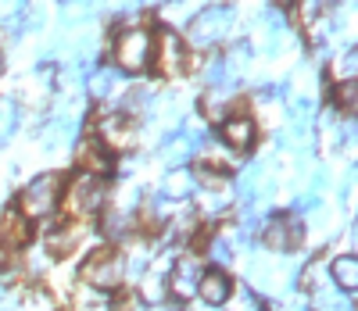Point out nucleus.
I'll return each instance as SVG.
<instances>
[{"label": "nucleus", "instance_id": "f257e3e1", "mask_svg": "<svg viewBox=\"0 0 358 311\" xmlns=\"http://www.w3.org/2000/svg\"><path fill=\"white\" fill-rule=\"evenodd\" d=\"M62 208L69 219L83 222V219H94L108 208V182L104 175H94V172H76L65 190H62Z\"/></svg>", "mask_w": 358, "mask_h": 311}, {"label": "nucleus", "instance_id": "f03ea898", "mask_svg": "<svg viewBox=\"0 0 358 311\" xmlns=\"http://www.w3.org/2000/svg\"><path fill=\"white\" fill-rule=\"evenodd\" d=\"M111 57L118 72L140 75L155 65V33L147 25H126L111 40Z\"/></svg>", "mask_w": 358, "mask_h": 311}, {"label": "nucleus", "instance_id": "7ed1b4c3", "mask_svg": "<svg viewBox=\"0 0 358 311\" xmlns=\"http://www.w3.org/2000/svg\"><path fill=\"white\" fill-rule=\"evenodd\" d=\"M62 190H65V175L62 172H40L33 175L22 194H18V215L25 222H40L62 208Z\"/></svg>", "mask_w": 358, "mask_h": 311}, {"label": "nucleus", "instance_id": "20e7f679", "mask_svg": "<svg viewBox=\"0 0 358 311\" xmlns=\"http://www.w3.org/2000/svg\"><path fill=\"white\" fill-rule=\"evenodd\" d=\"M233 25H236V11L226 8V4H212V8H204L201 15L190 18L187 40L194 47H215V43H222L233 33Z\"/></svg>", "mask_w": 358, "mask_h": 311}, {"label": "nucleus", "instance_id": "39448f33", "mask_svg": "<svg viewBox=\"0 0 358 311\" xmlns=\"http://www.w3.org/2000/svg\"><path fill=\"white\" fill-rule=\"evenodd\" d=\"M79 275H83L86 287L115 294L118 287H122V279H126V258L115 254V251H97V254H90L83 261V272Z\"/></svg>", "mask_w": 358, "mask_h": 311}, {"label": "nucleus", "instance_id": "423d86ee", "mask_svg": "<svg viewBox=\"0 0 358 311\" xmlns=\"http://www.w3.org/2000/svg\"><path fill=\"white\" fill-rule=\"evenodd\" d=\"M133 136H136V129H133V118H129L126 111H111V115H104V118L97 122V140H101L108 150L129 147Z\"/></svg>", "mask_w": 358, "mask_h": 311}, {"label": "nucleus", "instance_id": "0eeeda50", "mask_svg": "<svg viewBox=\"0 0 358 311\" xmlns=\"http://www.w3.org/2000/svg\"><path fill=\"white\" fill-rule=\"evenodd\" d=\"M155 65H158L165 75L183 72V65H187V47H183V40H179L176 33L155 36Z\"/></svg>", "mask_w": 358, "mask_h": 311}, {"label": "nucleus", "instance_id": "6e6552de", "mask_svg": "<svg viewBox=\"0 0 358 311\" xmlns=\"http://www.w3.org/2000/svg\"><path fill=\"white\" fill-rule=\"evenodd\" d=\"M258 136V126H255V118L244 115V111H229L226 122H222V143L233 147V150H248Z\"/></svg>", "mask_w": 358, "mask_h": 311}, {"label": "nucleus", "instance_id": "1a4fd4ad", "mask_svg": "<svg viewBox=\"0 0 358 311\" xmlns=\"http://www.w3.org/2000/svg\"><path fill=\"white\" fill-rule=\"evenodd\" d=\"M201 275H204V268H201L197 258H179V265L169 275V287H172V294L179 301H190L197 294V287H201Z\"/></svg>", "mask_w": 358, "mask_h": 311}, {"label": "nucleus", "instance_id": "9d476101", "mask_svg": "<svg viewBox=\"0 0 358 311\" xmlns=\"http://www.w3.org/2000/svg\"><path fill=\"white\" fill-rule=\"evenodd\" d=\"M115 168V154L97 140V136H90L79 143V172H94V175H111Z\"/></svg>", "mask_w": 358, "mask_h": 311}, {"label": "nucleus", "instance_id": "9b49d317", "mask_svg": "<svg viewBox=\"0 0 358 311\" xmlns=\"http://www.w3.org/2000/svg\"><path fill=\"white\" fill-rule=\"evenodd\" d=\"M297 240H301V222L294 215H276V219L265 222V243L273 251H290Z\"/></svg>", "mask_w": 358, "mask_h": 311}, {"label": "nucleus", "instance_id": "f8f14e48", "mask_svg": "<svg viewBox=\"0 0 358 311\" xmlns=\"http://www.w3.org/2000/svg\"><path fill=\"white\" fill-rule=\"evenodd\" d=\"M29 243V222L22 219L18 211H8V215H0V247L4 251H18V247Z\"/></svg>", "mask_w": 358, "mask_h": 311}, {"label": "nucleus", "instance_id": "ddd939ff", "mask_svg": "<svg viewBox=\"0 0 358 311\" xmlns=\"http://www.w3.org/2000/svg\"><path fill=\"white\" fill-rule=\"evenodd\" d=\"M197 294H201L208 304H212V308H219V304H226V301H229L233 283H229V275H226V272L212 268V272H204V275H201V287H197Z\"/></svg>", "mask_w": 358, "mask_h": 311}, {"label": "nucleus", "instance_id": "4468645a", "mask_svg": "<svg viewBox=\"0 0 358 311\" xmlns=\"http://www.w3.org/2000/svg\"><path fill=\"white\" fill-rule=\"evenodd\" d=\"M194 186H197V179H194L190 172L176 168V172H169V175H165V186H162V194H165L169 201H187V197L194 194Z\"/></svg>", "mask_w": 358, "mask_h": 311}, {"label": "nucleus", "instance_id": "2eb2a0df", "mask_svg": "<svg viewBox=\"0 0 358 311\" xmlns=\"http://www.w3.org/2000/svg\"><path fill=\"white\" fill-rule=\"evenodd\" d=\"M197 147H201L197 136H169L165 147H162V158H165L169 165H179V161H187Z\"/></svg>", "mask_w": 358, "mask_h": 311}, {"label": "nucleus", "instance_id": "dca6fc26", "mask_svg": "<svg viewBox=\"0 0 358 311\" xmlns=\"http://www.w3.org/2000/svg\"><path fill=\"white\" fill-rule=\"evenodd\" d=\"M118 82H122V72L118 68H97L94 75H90V93H94L97 101H104L118 89Z\"/></svg>", "mask_w": 358, "mask_h": 311}, {"label": "nucleus", "instance_id": "f3484780", "mask_svg": "<svg viewBox=\"0 0 358 311\" xmlns=\"http://www.w3.org/2000/svg\"><path fill=\"white\" fill-rule=\"evenodd\" d=\"M76 311H111V294L83 283V290L76 294Z\"/></svg>", "mask_w": 358, "mask_h": 311}, {"label": "nucleus", "instance_id": "a211bd4d", "mask_svg": "<svg viewBox=\"0 0 358 311\" xmlns=\"http://www.w3.org/2000/svg\"><path fill=\"white\" fill-rule=\"evenodd\" d=\"M315 308H319V311H358L348 294L330 290V287H319V290H315Z\"/></svg>", "mask_w": 358, "mask_h": 311}, {"label": "nucleus", "instance_id": "6ab92c4d", "mask_svg": "<svg viewBox=\"0 0 358 311\" xmlns=\"http://www.w3.org/2000/svg\"><path fill=\"white\" fill-rule=\"evenodd\" d=\"M334 279L344 290H358V254H344L334 261Z\"/></svg>", "mask_w": 358, "mask_h": 311}, {"label": "nucleus", "instance_id": "aec40b11", "mask_svg": "<svg viewBox=\"0 0 358 311\" xmlns=\"http://www.w3.org/2000/svg\"><path fill=\"white\" fill-rule=\"evenodd\" d=\"M76 243H79V229H76V226H62V229H54V233L47 236L50 254H69Z\"/></svg>", "mask_w": 358, "mask_h": 311}, {"label": "nucleus", "instance_id": "412c9836", "mask_svg": "<svg viewBox=\"0 0 358 311\" xmlns=\"http://www.w3.org/2000/svg\"><path fill=\"white\" fill-rule=\"evenodd\" d=\"M262 22H265V29H268V47H265V54H276L280 50V43H283V15L276 11V8H268L265 15H262Z\"/></svg>", "mask_w": 358, "mask_h": 311}, {"label": "nucleus", "instance_id": "4be33fe9", "mask_svg": "<svg viewBox=\"0 0 358 311\" xmlns=\"http://www.w3.org/2000/svg\"><path fill=\"white\" fill-rule=\"evenodd\" d=\"M18 122H22V115H18V104H15V101H0V143L15 136Z\"/></svg>", "mask_w": 358, "mask_h": 311}, {"label": "nucleus", "instance_id": "5701e85b", "mask_svg": "<svg viewBox=\"0 0 358 311\" xmlns=\"http://www.w3.org/2000/svg\"><path fill=\"white\" fill-rule=\"evenodd\" d=\"M334 72L341 82H358V50H348L334 61Z\"/></svg>", "mask_w": 358, "mask_h": 311}, {"label": "nucleus", "instance_id": "b1692460", "mask_svg": "<svg viewBox=\"0 0 358 311\" xmlns=\"http://www.w3.org/2000/svg\"><path fill=\"white\" fill-rule=\"evenodd\" d=\"M337 108L348 111L358 122V82H341L337 86Z\"/></svg>", "mask_w": 358, "mask_h": 311}, {"label": "nucleus", "instance_id": "393cba45", "mask_svg": "<svg viewBox=\"0 0 358 311\" xmlns=\"http://www.w3.org/2000/svg\"><path fill=\"white\" fill-rule=\"evenodd\" d=\"M25 11H29V0H0V22H4V25L8 22L15 25Z\"/></svg>", "mask_w": 358, "mask_h": 311}, {"label": "nucleus", "instance_id": "a878e982", "mask_svg": "<svg viewBox=\"0 0 358 311\" xmlns=\"http://www.w3.org/2000/svg\"><path fill=\"white\" fill-rule=\"evenodd\" d=\"M301 22H308V25H315L322 15H326V0H301Z\"/></svg>", "mask_w": 358, "mask_h": 311}, {"label": "nucleus", "instance_id": "bb28decb", "mask_svg": "<svg viewBox=\"0 0 358 311\" xmlns=\"http://www.w3.org/2000/svg\"><path fill=\"white\" fill-rule=\"evenodd\" d=\"M162 287H165V279H162V275H147V279H143V297L151 301V304H158V301L165 297Z\"/></svg>", "mask_w": 358, "mask_h": 311}, {"label": "nucleus", "instance_id": "cd10ccee", "mask_svg": "<svg viewBox=\"0 0 358 311\" xmlns=\"http://www.w3.org/2000/svg\"><path fill=\"white\" fill-rule=\"evenodd\" d=\"M212 258H215L219 265H226V261H229V247H226L222 240H215V243H212Z\"/></svg>", "mask_w": 358, "mask_h": 311}, {"label": "nucleus", "instance_id": "c85d7f7f", "mask_svg": "<svg viewBox=\"0 0 358 311\" xmlns=\"http://www.w3.org/2000/svg\"><path fill=\"white\" fill-rule=\"evenodd\" d=\"M315 204H319V201H315V194H305L301 201H297V211H312Z\"/></svg>", "mask_w": 358, "mask_h": 311}, {"label": "nucleus", "instance_id": "c756f323", "mask_svg": "<svg viewBox=\"0 0 358 311\" xmlns=\"http://www.w3.org/2000/svg\"><path fill=\"white\" fill-rule=\"evenodd\" d=\"M241 311H265V308H262L255 297H244V308H241Z\"/></svg>", "mask_w": 358, "mask_h": 311}, {"label": "nucleus", "instance_id": "7c9ffc66", "mask_svg": "<svg viewBox=\"0 0 358 311\" xmlns=\"http://www.w3.org/2000/svg\"><path fill=\"white\" fill-rule=\"evenodd\" d=\"M115 4H126V8H136V4H143V0H115Z\"/></svg>", "mask_w": 358, "mask_h": 311}, {"label": "nucleus", "instance_id": "2f4dec72", "mask_svg": "<svg viewBox=\"0 0 358 311\" xmlns=\"http://www.w3.org/2000/svg\"><path fill=\"white\" fill-rule=\"evenodd\" d=\"M351 243H355V251H358V222H355V229H351Z\"/></svg>", "mask_w": 358, "mask_h": 311}, {"label": "nucleus", "instance_id": "473e14b6", "mask_svg": "<svg viewBox=\"0 0 358 311\" xmlns=\"http://www.w3.org/2000/svg\"><path fill=\"white\" fill-rule=\"evenodd\" d=\"M0 72H4V50H0Z\"/></svg>", "mask_w": 358, "mask_h": 311}, {"label": "nucleus", "instance_id": "72a5a7b5", "mask_svg": "<svg viewBox=\"0 0 358 311\" xmlns=\"http://www.w3.org/2000/svg\"><path fill=\"white\" fill-rule=\"evenodd\" d=\"M355 8H358V0H355Z\"/></svg>", "mask_w": 358, "mask_h": 311}]
</instances>
